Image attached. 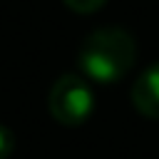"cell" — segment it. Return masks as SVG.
<instances>
[{
  "label": "cell",
  "instance_id": "6da1fadb",
  "mask_svg": "<svg viewBox=\"0 0 159 159\" xmlns=\"http://www.w3.org/2000/svg\"><path fill=\"white\" fill-rule=\"evenodd\" d=\"M134 57H137V45L127 30L102 27L82 40L77 52V65L84 77L102 84H112L132 70Z\"/></svg>",
  "mask_w": 159,
  "mask_h": 159
},
{
  "label": "cell",
  "instance_id": "5b68a950",
  "mask_svg": "<svg viewBox=\"0 0 159 159\" xmlns=\"http://www.w3.org/2000/svg\"><path fill=\"white\" fill-rule=\"evenodd\" d=\"M15 149V134L5 124H0V159H7Z\"/></svg>",
  "mask_w": 159,
  "mask_h": 159
},
{
  "label": "cell",
  "instance_id": "7a4b0ae2",
  "mask_svg": "<svg viewBox=\"0 0 159 159\" xmlns=\"http://www.w3.org/2000/svg\"><path fill=\"white\" fill-rule=\"evenodd\" d=\"M47 107H50V114L60 124L77 127V124L87 122V117L94 109L92 87L80 75H72V72L70 75H62V77H57V82L50 89Z\"/></svg>",
  "mask_w": 159,
  "mask_h": 159
},
{
  "label": "cell",
  "instance_id": "277c9868",
  "mask_svg": "<svg viewBox=\"0 0 159 159\" xmlns=\"http://www.w3.org/2000/svg\"><path fill=\"white\" fill-rule=\"evenodd\" d=\"M72 12H82V15H89L94 10H99L107 0H62Z\"/></svg>",
  "mask_w": 159,
  "mask_h": 159
},
{
  "label": "cell",
  "instance_id": "3957f363",
  "mask_svg": "<svg viewBox=\"0 0 159 159\" xmlns=\"http://www.w3.org/2000/svg\"><path fill=\"white\" fill-rule=\"evenodd\" d=\"M132 104L139 114L159 119V62L149 65L132 87Z\"/></svg>",
  "mask_w": 159,
  "mask_h": 159
}]
</instances>
